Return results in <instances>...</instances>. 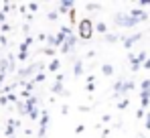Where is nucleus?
Listing matches in <instances>:
<instances>
[{
  "label": "nucleus",
  "instance_id": "obj_4",
  "mask_svg": "<svg viewBox=\"0 0 150 138\" xmlns=\"http://www.w3.org/2000/svg\"><path fill=\"white\" fill-rule=\"evenodd\" d=\"M130 16H132V21H134V23L146 21V12H144V10H132V12H130Z\"/></svg>",
  "mask_w": 150,
  "mask_h": 138
},
{
  "label": "nucleus",
  "instance_id": "obj_9",
  "mask_svg": "<svg viewBox=\"0 0 150 138\" xmlns=\"http://www.w3.org/2000/svg\"><path fill=\"white\" fill-rule=\"evenodd\" d=\"M101 71H103L105 75H112V73H114V69H112V65H103V67H101Z\"/></svg>",
  "mask_w": 150,
  "mask_h": 138
},
{
  "label": "nucleus",
  "instance_id": "obj_14",
  "mask_svg": "<svg viewBox=\"0 0 150 138\" xmlns=\"http://www.w3.org/2000/svg\"><path fill=\"white\" fill-rule=\"evenodd\" d=\"M116 41H118L116 35H108V43H116Z\"/></svg>",
  "mask_w": 150,
  "mask_h": 138
},
{
  "label": "nucleus",
  "instance_id": "obj_16",
  "mask_svg": "<svg viewBox=\"0 0 150 138\" xmlns=\"http://www.w3.org/2000/svg\"><path fill=\"white\" fill-rule=\"evenodd\" d=\"M146 128L150 130V112H148V116H146Z\"/></svg>",
  "mask_w": 150,
  "mask_h": 138
},
{
  "label": "nucleus",
  "instance_id": "obj_15",
  "mask_svg": "<svg viewBox=\"0 0 150 138\" xmlns=\"http://www.w3.org/2000/svg\"><path fill=\"white\" fill-rule=\"evenodd\" d=\"M59 67V61H53V63H51V69H53V71H55V69Z\"/></svg>",
  "mask_w": 150,
  "mask_h": 138
},
{
  "label": "nucleus",
  "instance_id": "obj_6",
  "mask_svg": "<svg viewBox=\"0 0 150 138\" xmlns=\"http://www.w3.org/2000/svg\"><path fill=\"white\" fill-rule=\"evenodd\" d=\"M140 39V35H134V37H128V39H124V45H126V49H130V47L134 45L136 41Z\"/></svg>",
  "mask_w": 150,
  "mask_h": 138
},
{
  "label": "nucleus",
  "instance_id": "obj_1",
  "mask_svg": "<svg viewBox=\"0 0 150 138\" xmlns=\"http://www.w3.org/2000/svg\"><path fill=\"white\" fill-rule=\"evenodd\" d=\"M77 33H79V39H83V41L91 39V35H93V24H91V21H89V18L79 21V24H77Z\"/></svg>",
  "mask_w": 150,
  "mask_h": 138
},
{
  "label": "nucleus",
  "instance_id": "obj_17",
  "mask_svg": "<svg viewBox=\"0 0 150 138\" xmlns=\"http://www.w3.org/2000/svg\"><path fill=\"white\" fill-rule=\"evenodd\" d=\"M142 65H144V67H146V69H150V59H146V61H144Z\"/></svg>",
  "mask_w": 150,
  "mask_h": 138
},
{
  "label": "nucleus",
  "instance_id": "obj_7",
  "mask_svg": "<svg viewBox=\"0 0 150 138\" xmlns=\"http://www.w3.org/2000/svg\"><path fill=\"white\" fill-rule=\"evenodd\" d=\"M130 67H132V71H136L140 67V59L138 57H130Z\"/></svg>",
  "mask_w": 150,
  "mask_h": 138
},
{
  "label": "nucleus",
  "instance_id": "obj_12",
  "mask_svg": "<svg viewBox=\"0 0 150 138\" xmlns=\"http://www.w3.org/2000/svg\"><path fill=\"white\" fill-rule=\"evenodd\" d=\"M98 31H100V33H105V31H108L105 23H100V24H98Z\"/></svg>",
  "mask_w": 150,
  "mask_h": 138
},
{
  "label": "nucleus",
  "instance_id": "obj_8",
  "mask_svg": "<svg viewBox=\"0 0 150 138\" xmlns=\"http://www.w3.org/2000/svg\"><path fill=\"white\" fill-rule=\"evenodd\" d=\"M150 102V92H142V108H146Z\"/></svg>",
  "mask_w": 150,
  "mask_h": 138
},
{
  "label": "nucleus",
  "instance_id": "obj_3",
  "mask_svg": "<svg viewBox=\"0 0 150 138\" xmlns=\"http://www.w3.org/2000/svg\"><path fill=\"white\" fill-rule=\"evenodd\" d=\"M73 49H75V37L69 35V37L65 39V43L61 45V53H69V51H73Z\"/></svg>",
  "mask_w": 150,
  "mask_h": 138
},
{
  "label": "nucleus",
  "instance_id": "obj_2",
  "mask_svg": "<svg viewBox=\"0 0 150 138\" xmlns=\"http://www.w3.org/2000/svg\"><path fill=\"white\" fill-rule=\"evenodd\" d=\"M114 21H116V24H120V26H134V24H136L134 21H132L130 14H116Z\"/></svg>",
  "mask_w": 150,
  "mask_h": 138
},
{
  "label": "nucleus",
  "instance_id": "obj_11",
  "mask_svg": "<svg viewBox=\"0 0 150 138\" xmlns=\"http://www.w3.org/2000/svg\"><path fill=\"white\" fill-rule=\"evenodd\" d=\"M81 69H83V67H81V61H77V63H75V69H73L75 75H81Z\"/></svg>",
  "mask_w": 150,
  "mask_h": 138
},
{
  "label": "nucleus",
  "instance_id": "obj_10",
  "mask_svg": "<svg viewBox=\"0 0 150 138\" xmlns=\"http://www.w3.org/2000/svg\"><path fill=\"white\" fill-rule=\"evenodd\" d=\"M142 92H150V79H144L142 81Z\"/></svg>",
  "mask_w": 150,
  "mask_h": 138
},
{
  "label": "nucleus",
  "instance_id": "obj_5",
  "mask_svg": "<svg viewBox=\"0 0 150 138\" xmlns=\"http://www.w3.org/2000/svg\"><path fill=\"white\" fill-rule=\"evenodd\" d=\"M59 8H61V12H67V10L73 8V2H71V0H63V2L59 4Z\"/></svg>",
  "mask_w": 150,
  "mask_h": 138
},
{
  "label": "nucleus",
  "instance_id": "obj_13",
  "mask_svg": "<svg viewBox=\"0 0 150 138\" xmlns=\"http://www.w3.org/2000/svg\"><path fill=\"white\" fill-rule=\"evenodd\" d=\"M87 8H89V10H98V8H100V4H96V2H91V4H87Z\"/></svg>",
  "mask_w": 150,
  "mask_h": 138
}]
</instances>
